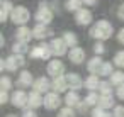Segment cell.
I'll return each mask as SVG.
<instances>
[{"instance_id": "obj_23", "label": "cell", "mask_w": 124, "mask_h": 117, "mask_svg": "<svg viewBox=\"0 0 124 117\" xmlns=\"http://www.w3.org/2000/svg\"><path fill=\"white\" fill-rule=\"evenodd\" d=\"M63 39H65V43H66L68 46H71V48H75V46L78 44V37H77V34L71 32V31L63 32Z\"/></svg>"}, {"instance_id": "obj_21", "label": "cell", "mask_w": 124, "mask_h": 117, "mask_svg": "<svg viewBox=\"0 0 124 117\" xmlns=\"http://www.w3.org/2000/svg\"><path fill=\"white\" fill-rule=\"evenodd\" d=\"M65 103H66V107H77V105H80V97H78V93H77L75 90L68 92V93L65 95Z\"/></svg>"}, {"instance_id": "obj_36", "label": "cell", "mask_w": 124, "mask_h": 117, "mask_svg": "<svg viewBox=\"0 0 124 117\" xmlns=\"http://www.w3.org/2000/svg\"><path fill=\"white\" fill-rule=\"evenodd\" d=\"M112 117H124V107H122V105H117V107H114Z\"/></svg>"}, {"instance_id": "obj_44", "label": "cell", "mask_w": 124, "mask_h": 117, "mask_svg": "<svg viewBox=\"0 0 124 117\" xmlns=\"http://www.w3.org/2000/svg\"><path fill=\"white\" fill-rule=\"evenodd\" d=\"M109 117H112V115H109Z\"/></svg>"}, {"instance_id": "obj_14", "label": "cell", "mask_w": 124, "mask_h": 117, "mask_svg": "<svg viewBox=\"0 0 124 117\" xmlns=\"http://www.w3.org/2000/svg\"><path fill=\"white\" fill-rule=\"evenodd\" d=\"M68 59H70L71 63H75V65H80V63H83V59H85V51H83L82 48L75 46V48H71V49L68 51Z\"/></svg>"}, {"instance_id": "obj_25", "label": "cell", "mask_w": 124, "mask_h": 117, "mask_svg": "<svg viewBox=\"0 0 124 117\" xmlns=\"http://www.w3.org/2000/svg\"><path fill=\"white\" fill-rule=\"evenodd\" d=\"M82 5H83V0H66V4H65L66 10H70V12H78L82 9Z\"/></svg>"}, {"instance_id": "obj_5", "label": "cell", "mask_w": 124, "mask_h": 117, "mask_svg": "<svg viewBox=\"0 0 124 117\" xmlns=\"http://www.w3.org/2000/svg\"><path fill=\"white\" fill-rule=\"evenodd\" d=\"M29 54H31V58H34V59H49L51 54H53V51H51V46H49V44L41 43V44L34 46Z\"/></svg>"}, {"instance_id": "obj_7", "label": "cell", "mask_w": 124, "mask_h": 117, "mask_svg": "<svg viewBox=\"0 0 124 117\" xmlns=\"http://www.w3.org/2000/svg\"><path fill=\"white\" fill-rule=\"evenodd\" d=\"M46 73L49 75V76H61L63 73H65V65L60 61V59H51L49 63H48V66H46Z\"/></svg>"}, {"instance_id": "obj_27", "label": "cell", "mask_w": 124, "mask_h": 117, "mask_svg": "<svg viewBox=\"0 0 124 117\" xmlns=\"http://www.w3.org/2000/svg\"><path fill=\"white\" fill-rule=\"evenodd\" d=\"M99 90H100V95H112V83L110 81H100Z\"/></svg>"}, {"instance_id": "obj_33", "label": "cell", "mask_w": 124, "mask_h": 117, "mask_svg": "<svg viewBox=\"0 0 124 117\" xmlns=\"http://www.w3.org/2000/svg\"><path fill=\"white\" fill-rule=\"evenodd\" d=\"M92 117H109V114L105 112V109H102V107H95L93 110H92Z\"/></svg>"}, {"instance_id": "obj_18", "label": "cell", "mask_w": 124, "mask_h": 117, "mask_svg": "<svg viewBox=\"0 0 124 117\" xmlns=\"http://www.w3.org/2000/svg\"><path fill=\"white\" fill-rule=\"evenodd\" d=\"M102 65H104V61L100 59V56H93V58L88 59V63H87V70H88L90 75H99Z\"/></svg>"}, {"instance_id": "obj_41", "label": "cell", "mask_w": 124, "mask_h": 117, "mask_svg": "<svg viewBox=\"0 0 124 117\" xmlns=\"http://www.w3.org/2000/svg\"><path fill=\"white\" fill-rule=\"evenodd\" d=\"M22 117H38V114H36V112H32V110H24Z\"/></svg>"}, {"instance_id": "obj_28", "label": "cell", "mask_w": 124, "mask_h": 117, "mask_svg": "<svg viewBox=\"0 0 124 117\" xmlns=\"http://www.w3.org/2000/svg\"><path fill=\"white\" fill-rule=\"evenodd\" d=\"M112 73H114V70H112V63L104 61V65H102V68H100L99 75H100V76H110Z\"/></svg>"}, {"instance_id": "obj_42", "label": "cell", "mask_w": 124, "mask_h": 117, "mask_svg": "<svg viewBox=\"0 0 124 117\" xmlns=\"http://www.w3.org/2000/svg\"><path fill=\"white\" fill-rule=\"evenodd\" d=\"M95 4H97V0H83V5H88V7H92Z\"/></svg>"}, {"instance_id": "obj_1", "label": "cell", "mask_w": 124, "mask_h": 117, "mask_svg": "<svg viewBox=\"0 0 124 117\" xmlns=\"http://www.w3.org/2000/svg\"><path fill=\"white\" fill-rule=\"evenodd\" d=\"M114 32V26L109 22V21H99L92 26L90 29V36L93 39H99V41H105L112 36Z\"/></svg>"}, {"instance_id": "obj_34", "label": "cell", "mask_w": 124, "mask_h": 117, "mask_svg": "<svg viewBox=\"0 0 124 117\" xmlns=\"http://www.w3.org/2000/svg\"><path fill=\"white\" fill-rule=\"evenodd\" d=\"M0 87H2V90H10L12 88V81L9 76H2L0 78Z\"/></svg>"}, {"instance_id": "obj_2", "label": "cell", "mask_w": 124, "mask_h": 117, "mask_svg": "<svg viewBox=\"0 0 124 117\" xmlns=\"http://www.w3.org/2000/svg\"><path fill=\"white\" fill-rule=\"evenodd\" d=\"M26 65V59L22 54H10L9 58H5V61L2 59V63H0V68L4 70H9V71H16L19 68H22Z\"/></svg>"}, {"instance_id": "obj_31", "label": "cell", "mask_w": 124, "mask_h": 117, "mask_svg": "<svg viewBox=\"0 0 124 117\" xmlns=\"http://www.w3.org/2000/svg\"><path fill=\"white\" fill-rule=\"evenodd\" d=\"M114 65L119 66V68H124V49L116 53V56H114Z\"/></svg>"}, {"instance_id": "obj_9", "label": "cell", "mask_w": 124, "mask_h": 117, "mask_svg": "<svg viewBox=\"0 0 124 117\" xmlns=\"http://www.w3.org/2000/svg\"><path fill=\"white\" fill-rule=\"evenodd\" d=\"M61 102H65V100L60 98V93H58V92H51V93H46V95H44V107L49 109V110L58 109V107L61 105Z\"/></svg>"}, {"instance_id": "obj_29", "label": "cell", "mask_w": 124, "mask_h": 117, "mask_svg": "<svg viewBox=\"0 0 124 117\" xmlns=\"http://www.w3.org/2000/svg\"><path fill=\"white\" fill-rule=\"evenodd\" d=\"M99 98H100V95H99V93L90 92V93L85 97V103H87V105H99Z\"/></svg>"}, {"instance_id": "obj_3", "label": "cell", "mask_w": 124, "mask_h": 117, "mask_svg": "<svg viewBox=\"0 0 124 117\" xmlns=\"http://www.w3.org/2000/svg\"><path fill=\"white\" fill-rule=\"evenodd\" d=\"M29 19H31V12H29L26 7H22V5L14 7V10H12V14H10V21H12L16 26H26V24L29 22Z\"/></svg>"}, {"instance_id": "obj_15", "label": "cell", "mask_w": 124, "mask_h": 117, "mask_svg": "<svg viewBox=\"0 0 124 117\" xmlns=\"http://www.w3.org/2000/svg\"><path fill=\"white\" fill-rule=\"evenodd\" d=\"M51 88H53L54 92H58V93L66 92V88H68L66 76H65V75H61V76H54V78H53V81H51Z\"/></svg>"}, {"instance_id": "obj_12", "label": "cell", "mask_w": 124, "mask_h": 117, "mask_svg": "<svg viewBox=\"0 0 124 117\" xmlns=\"http://www.w3.org/2000/svg\"><path fill=\"white\" fill-rule=\"evenodd\" d=\"M32 85H34L32 73H31V71H27V70H22V71L19 73V76H17V87L26 88V87H32Z\"/></svg>"}, {"instance_id": "obj_19", "label": "cell", "mask_w": 124, "mask_h": 117, "mask_svg": "<svg viewBox=\"0 0 124 117\" xmlns=\"http://www.w3.org/2000/svg\"><path fill=\"white\" fill-rule=\"evenodd\" d=\"M34 90L39 92V93H46L49 88H51V81L46 78V76H39L38 80H34Z\"/></svg>"}, {"instance_id": "obj_37", "label": "cell", "mask_w": 124, "mask_h": 117, "mask_svg": "<svg viewBox=\"0 0 124 117\" xmlns=\"http://www.w3.org/2000/svg\"><path fill=\"white\" fill-rule=\"evenodd\" d=\"M10 98H9V93H7V90H2V92H0V103H7Z\"/></svg>"}, {"instance_id": "obj_30", "label": "cell", "mask_w": 124, "mask_h": 117, "mask_svg": "<svg viewBox=\"0 0 124 117\" xmlns=\"http://www.w3.org/2000/svg\"><path fill=\"white\" fill-rule=\"evenodd\" d=\"M12 51H14V54H24V53H27V46H26V43H16L14 46H12Z\"/></svg>"}, {"instance_id": "obj_26", "label": "cell", "mask_w": 124, "mask_h": 117, "mask_svg": "<svg viewBox=\"0 0 124 117\" xmlns=\"http://www.w3.org/2000/svg\"><path fill=\"white\" fill-rule=\"evenodd\" d=\"M110 83H112V85H116V87L122 85V83H124V73H122L121 70L114 71V73L110 75Z\"/></svg>"}, {"instance_id": "obj_16", "label": "cell", "mask_w": 124, "mask_h": 117, "mask_svg": "<svg viewBox=\"0 0 124 117\" xmlns=\"http://www.w3.org/2000/svg\"><path fill=\"white\" fill-rule=\"evenodd\" d=\"M66 81H68V88H71V90H80V88H83V80L77 75V73H68L66 75Z\"/></svg>"}, {"instance_id": "obj_11", "label": "cell", "mask_w": 124, "mask_h": 117, "mask_svg": "<svg viewBox=\"0 0 124 117\" xmlns=\"http://www.w3.org/2000/svg\"><path fill=\"white\" fill-rule=\"evenodd\" d=\"M12 10H14V5H12L10 0H2V2H0V22L9 21Z\"/></svg>"}, {"instance_id": "obj_13", "label": "cell", "mask_w": 124, "mask_h": 117, "mask_svg": "<svg viewBox=\"0 0 124 117\" xmlns=\"http://www.w3.org/2000/svg\"><path fill=\"white\" fill-rule=\"evenodd\" d=\"M32 37H34V36H32V29H29V27H26V26H19L17 32H16V39H17L19 43H26V44H27Z\"/></svg>"}, {"instance_id": "obj_4", "label": "cell", "mask_w": 124, "mask_h": 117, "mask_svg": "<svg viewBox=\"0 0 124 117\" xmlns=\"http://www.w3.org/2000/svg\"><path fill=\"white\" fill-rule=\"evenodd\" d=\"M34 19L38 21V24H46L48 26L53 21V10L48 7V4L41 2L39 7H38V10H36V14H34Z\"/></svg>"}, {"instance_id": "obj_20", "label": "cell", "mask_w": 124, "mask_h": 117, "mask_svg": "<svg viewBox=\"0 0 124 117\" xmlns=\"http://www.w3.org/2000/svg\"><path fill=\"white\" fill-rule=\"evenodd\" d=\"M41 105H44V98L41 97V93L39 92H31L29 93V107L31 109H38V107H41Z\"/></svg>"}, {"instance_id": "obj_38", "label": "cell", "mask_w": 124, "mask_h": 117, "mask_svg": "<svg viewBox=\"0 0 124 117\" xmlns=\"http://www.w3.org/2000/svg\"><path fill=\"white\" fill-rule=\"evenodd\" d=\"M117 17H119L121 21H124V2L117 7Z\"/></svg>"}, {"instance_id": "obj_32", "label": "cell", "mask_w": 124, "mask_h": 117, "mask_svg": "<svg viewBox=\"0 0 124 117\" xmlns=\"http://www.w3.org/2000/svg\"><path fill=\"white\" fill-rule=\"evenodd\" d=\"M58 117H75L73 107H63V109L58 112Z\"/></svg>"}, {"instance_id": "obj_8", "label": "cell", "mask_w": 124, "mask_h": 117, "mask_svg": "<svg viewBox=\"0 0 124 117\" xmlns=\"http://www.w3.org/2000/svg\"><path fill=\"white\" fill-rule=\"evenodd\" d=\"M10 102H12V105H14V107L22 109V107L29 105V95H27L24 90H17V92H14V93H12Z\"/></svg>"}, {"instance_id": "obj_39", "label": "cell", "mask_w": 124, "mask_h": 117, "mask_svg": "<svg viewBox=\"0 0 124 117\" xmlns=\"http://www.w3.org/2000/svg\"><path fill=\"white\" fill-rule=\"evenodd\" d=\"M117 97H119L121 100H124V83L117 87Z\"/></svg>"}, {"instance_id": "obj_35", "label": "cell", "mask_w": 124, "mask_h": 117, "mask_svg": "<svg viewBox=\"0 0 124 117\" xmlns=\"http://www.w3.org/2000/svg\"><path fill=\"white\" fill-rule=\"evenodd\" d=\"M104 51H105V48H104L102 43H95V44H93V53H95V54L100 56V54H104Z\"/></svg>"}, {"instance_id": "obj_40", "label": "cell", "mask_w": 124, "mask_h": 117, "mask_svg": "<svg viewBox=\"0 0 124 117\" xmlns=\"http://www.w3.org/2000/svg\"><path fill=\"white\" fill-rule=\"evenodd\" d=\"M117 41H119L121 44H124V27H122L119 32H117Z\"/></svg>"}, {"instance_id": "obj_43", "label": "cell", "mask_w": 124, "mask_h": 117, "mask_svg": "<svg viewBox=\"0 0 124 117\" xmlns=\"http://www.w3.org/2000/svg\"><path fill=\"white\" fill-rule=\"evenodd\" d=\"M5 117H17V115H14V114H9V115H5Z\"/></svg>"}, {"instance_id": "obj_22", "label": "cell", "mask_w": 124, "mask_h": 117, "mask_svg": "<svg viewBox=\"0 0 124 117\" xmlns=\"http://www.w3.org/2000/svg\"><path fill=\"white\" fill-rule=\"evenodd\" d=\"M99 85H100V81H99V76H97V75H90V76L85 78V81H83V87L88 88L90 92L99 90Z\"/></svg>"}, {"instance_id": "obj_24", "label": "cell", "mask_w": 124, "mask_h": 117, "mask_svg": "<svg viewBox=\"0 0 124 117\" xmlns=\"http://www.w3.org/2000/svg\"><path fill=\"white\" fill-rule=\"evenodd\" d=\"M99 107H102V109H110V107H114V97H112V95H100V98H99Z\"/></svg>"}, {"instance_id": "obj_17", "label": "cell", "mask_w": 124, "mask_h": 117, "mask_svg": "<svg viewBox=\"0 0 124 117\" xmlns=\"http://www.w3.org/2000/svg\"><path fill=\"white\" fill-rule=\"evenodd\" d=\"M49 34H51V31L46 27V24H38V26L32 27V36H34V39L43 41V39H46Z\"/></svg>"}, {"instance_id": "obj_10", "label": "cell", "mask_w": 124, "mask_h": 117, "mask_svg": "<svg viewBox=\"0 0 124 117\" xmlns=\"http://www.w3.org/2000/svg\"><path fill=\"white\" fill-rule=\"evenodd\" d=\"M92 17H93L92 12L88 9H85V7H82L78 12H75V22L78 26H88L92 22Z\"/></svg>"}, {"instance_id": "obj_6", "label": "cell", "mask_w": 124, "mask_h": 117, "mask_svg": "<svg viewBox=\"0 0 124 117\" xmlns=\"http://www.w3.org/2000/svg\"><path fill=\"white\" fill-rule=\"evenodd\" d=\"M49 46H51V51H53V54L54 56H65L66 53H68V44L65 43V39L63 37H54V39H51V43H49Z\"/></svg>"}]
</instances>
